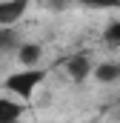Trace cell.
<instances>
[{
	"mask_svg": "<svg viewBox=\"0 0 120 123\" xmlns=\"http://www.w3.org/2000/svg\"><path fill=\"white\" fill-rule=\"evenodd\" d=\"M43 80H46V69H20V72L6 77V92H12L20 103H26L34 97L37 86Z\"/></svg>",
	"mask_w": 120,
	"mask_h": 123,
	"instance_id": "obj_1",
	"label": "cell"
},
{
	"mask_svg": "<svg viewBox=\"0 0 120 123\" xmlns=\"http://www.w3.org/2000/svg\"><path fill=\"white\" fill-rule=\"evenodd\" d=\"M66 72H69V77H72L74 83H83L91 72H94V63L89 60V55L77 52V55H72V57L66 60Z\"/></svg>",
	"mask_w": 120,
	"mask_h": 123,
	"instance_id": "obj_2",
	"label": "cell"
},
{
	"mask_svg": "<svg viewBox=\"0 0 120 123\" xmlns=\"http://www.w3.org/2000/svg\"><path fill=\"white\" fill-rule=\"evenodd\" d=\"M26 12H29L26 0H3L0 3V26H14Z\"/></svg>",
	"mask_w": 120,
	"mask_h": 123,
	"instance_id": "obj_3",
	"label": "cell"
},
{
	"mask_svg": "<svg viewBox=\"0 0 120 123\" xmlns=\"http://www.w3.org/2000/svg\"><path fill=\"white\" fill-rule=\"evenodd\" d=\"M23 103L14 97H0V123H20L23 117Z\"/></svg>",
	"mask_w": 120,
	"mask_h": 123,
	"instance_id": "obj_4",
	"label": "cell"
},
{
	"mask_svg": "<svg viewBox=\"0 0 120 123\" xmlns=\"http://www.w3.org/2000/svg\"><path fill=\"white\" fill-rule=\"evenodd\" d=\"M40 57H43L40 43H20V49H17V60L23 63L26 69H37Z\"/></svg>",
	"mask_w": 120,
	"mask_h": 123,
	"instance_id": "obj_5",
	"label": "cell"
},
{
	"mask_svg": "<svg viewBox=\"0 0 120 123\" xmlns=\"http://www.w3.org/2000/svg\"><path fill=\"white\" fill-rule=\"evenodd\" d=\"M20 34L14 26H0V52H17L20 49Z\"/></svg>",
	"mask_w": 120,
	"mask_h": 123,
	"instance_id": "obj_6",
	"label": "cell"
},
{
	"mask_svg": "<svg viewBox=\"0 0 120 123\" xmlns=\"http://www.w3.org/2000/svg\"><path fill=\"white\" fill-rule=\"evenodd\" d=\"M100 83H114V80H120V63L109 60V63H100V66H94V72H91Z\"/></svg>",
	"mask_w": 120,
	"mask_h": 123,
	"instance_id": "obj_7",
	"label": "cell"
},
{
	"mask_svg": "<svg viewBox=\"0 0 120 123\" xmlns=\"http://www.w3.org/2000/svg\"><path fill=\"white\" fill-rule=\"evenodd\" d=\"M103 40H106V43H114V46H120V20H112V23L106 26V31H103Z\"/></svg>",
	"mask_w": 120,
	"mask_h": 123,
	"instance_id": "obj_8",
	"label": "cell"
},
{
	"mask_svg": "<svg viewBox=\"0 0 120 123\" xmlns=\"http://www.w3.org/2000/svg\"><path fill=\"white\" fill-rule=\"evenodd\" d=\"M117 106H120V100H117Z\"/></svg>",
	"mask_w": 120,
	"mask_h": 123,
	"instance_id": "obj_9",
	"label": "cell"
}]
</instances>
